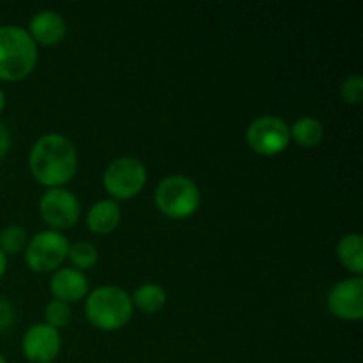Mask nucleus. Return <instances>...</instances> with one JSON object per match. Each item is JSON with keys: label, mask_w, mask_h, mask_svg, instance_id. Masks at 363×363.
<instances>
[{"label": "nucleus", "mask_w": 363, "mask_h": 363, "mask_svg": "<svg viewBox=\"0 0 363 363\" xmlns=\"http://www.w3.org/2000/svg\"><path fill=\"white\" fill-rule=\"evenodd\" d=\"M67 257L78 269H89L98 262V250L87 241H78L67 250Z\"/></svg>", "instance_id": "17"}, {"label": "nucleus", "mask_w": 363, "mask_h": 363, "mask_svg": "<svg viewBox=\"0 0 363 363\" xmlns=\"http://www.w3.org/2000/svg\"><path fill=\"white\" fill-rule=\"evenodd\" d=\"M135 305L145 314H156L167 303V293L158 284H142L131 298Z\"/></svg>", "instance_id": "16"}, {"label": "nucleus", "mask_w": 363, "mask_h": 363, "mask_svg": "<svg viewBox=\"0 0 363 363\" xmlns=\"http://www.w3.org/2000/svg\"><path fill=\"white\" fill-rule=\"evenodd\" d=\"M43 220L55 229H69L78 222L80 202L64 188H50L39 202Z\"/></svg>", "instance_id": "8"}, {"label": "nucleus", "mask_w": 363, "mask_h": 363, "mask_svg": "<svg viewBox=\"0 0 363 363\" xmlns=\"http://www.w3.org/2000/svg\"><path fill=\"white\" fill-rule=\"evenodd\" d=\"M340 262L357 277L363 273V238L360 234H347L337 245Z\"/></svg>", "instance_id": "14"}, {"label": "nucleus", "mask_w": 363, "mask_h": 363, "mask_svg": "<svg viewBox=\"0 0 363 363\" xmlns=\"http://www.w3.org/2000/svg\"><path fill=\"white\" fill-rule=\"evenodd\" d=\"M9 147H11L9 131H7V128L0 123V160H4V156L7 155Z\"/></svg>", "instance_id": "22"}, {"label": "nucleus", "mask_w": 363, "mask_h": 363, "mask_svg": "<svg viewBox=\"0 0 363 363\" xmlns=\"http://www.w3.org/2000/svg\"><path fill=\"white\" fill-rule=\"evenodd\" d=\"M14 323V311L9 301L0 298V332H6Z\"/></svg>", "instance_id": "21"}, {"label": "nucleus", "mask_w": 363, "mask_h": 363, "mask_svg": "<svg viewBox=\"0 0 363 363\" xmlns=\"http://www.w3.org/2000/svg\"><path fill=\"white\" fill-rule=\"evenodd\" d=\"M38 46L27 30L16 25L0 27V80L18 82L34 71Z\"/></svg>", "instance_id": "2"}, {"label": "nucleus", "mask_w": 363, "mask_h": 363, "mask_svg": "<svg viewBox=\"0 0 363 363\" xmlns=\"http://www.w3.org/2000/svg\"><path fill=\"white\" fill-rule=\"evenodd\" d=\"M247 142L259 155L275 156L289 145L291 128L275 116L259 117L248 126Z\"/></svg>", "instance_id": "7"}, {"label": "nucleus", "mask_w": 363, "mask_h": 363, "mask_svg": "<svg viewBox=\"0 0 363 363\" xmlns=\"http://www.w3.org/2000/svg\"><path fill=\"white\" fill-rule=\"evenodd\" d=\"M0 363H7V362H6V358L2 357V353H0Z\"/></svg>", "instance_id": "25"}, {"label": "nucleus", "mask_w": 363, "mask_h": 363, "mask_svg": "<svg viewBox=\"0 0 363 363\" xmlns=\"http://www.w3.org/2000/svg\"><path fill=\"white\" fill-rule=\"evenodd\" d=\"M156 206L169 218L183 220L194 215L201 204L197 184L184 176L165 177L156 188Z\"/></svg>", "instance_id": "4"}, {"label": "nucleus", "mask_w": 363, "mask_h": 363, "mask_svg": "<svg viewBox=\"0 0 363 363\" xmlns=\"http://www.w3.org/2000/svg\"><path fill=\"white\" fill-rule=\"evenodd\" d=\"M133 301L130 294L121 287H99L89 294L85 301V314L92 326L105 332H116L123 328L131 318Z\"/></svg>", "instance_id": "3"}, {"label": "nucleus", "mask_w": 363, "mask_h": 363, "mask_svg": "<svg viewBox=\"0 0 363 363\" xmlns=\"http://www.w3.org/2000/svg\"><path fill=\"white\" fill-rule=\"evenodd\" d=\"M69 243L57 230H45L32 238L25 250V261L32 272L46 273L57 269L67 257Z\"/></svg>", "instance_id": "6"}, {"label": "nucleus", "mask_w": 363, "mask_h": 363, "mask_svg": "<svg viewBox=\"0 0 363 363\" xmlns=\"http://www.w3.org/2000/svg\"><path fill=\"white\" fill-rule=\"evenodd\" d=\"M145 181H147L145 167L131 156L113 160L103 174L105 190L119 201H128V199L135 197L144 188Z\"/></svg>", "instance_id": "5"}, {"label": "nucleus", "mask_w": 363, "mask_h": 363, "mask_svg": "<svg viewBox=\"0 0 363 363\" xmlns=\"http://www.w3.org/2000/svg\"><path fill=\"white\" fill-rule=\"evenodd\" d=\"M4 106H6V96H4V91L0 89V112L4 110Z\"/></svg>", "instance_id": "24"}, {"label": "nucleus", "mask_w": 363, "mask_h": 363, "mask_svg": "<svg viewBox=\"0 0 363 363\" xmlns=\"http://www.w3.org/2000/svg\"><path fill=\"white\" fill-rule=\"evenodd\" d=\"M87 279L84 273L73 268L57 269L50 280V291L53 296L64 303H73L87 294Z\"/></svg>", "instance_id": "11"}, {"label": "nucleus", "mask_w": 363, "mask_h": 363, "mask_svg": "<svg viewBox=\"0 0 363 363\" xmlns=\"http://www.w3.org/2000/svg\"><path fill=\"white\" fill-rule=\"evenodd\" d=\"M325 137V128L315 117H301L291 128V138L301 147H318Z\"/></svg>", "instance_id": "15"}, {"label": "nucleus", "mask_w": 363, "mask_h": 363, "mask_svg": "<svg viewBox=\"0 0 363 363\" xmlns=\"http://www.w3.org/2000/svg\"><path fill=\"white\" fill-rule=\"evenodd\" d=\"M45 319H46V325L52 326V328L59 330L64 328V326L69 325L71 321V311L67 307V303L59 300H53L46 305L45 308Z\"/></svg>", "instance_id": "19"}, {"label": "nucleus", "mask_w": 363, "mask_h": 363, "mask_svg": "<svg viewBox=\"0 0 363 363\" xmlns=\"http://www.w3.org/2000/svg\"><path fill=\"white\" fill-rule=\"evenodd\" d=\"M66 35V21L55 11H39L30 20V38L34 43L53 46Z\"/></svg>", "instance_id": "12"}, {"label": "nucleus", "mask_w": 363, "mask_h": 363, "mask_svg": "<svg viewBox=\"0 0 363 363\" xmlns=\"http://www.w3.org/2000/svg\"><path fill=\"white\" fill-rule=\"evenodd\" d=\"M121 222L119 204L113 201H99L89 209L87 225L96 234H110Z\"/></svg>", "instance_id": "13"}, {"label": "nucleus", "mask_w": 363, "mask_h": 363, "mask_svg": "<svg viewBox=\"0 0 363 363\" xmlns=\"http://www.w3.org/2000/svg\"><path fill=\"white\" fill-rule=\"evenodd\" d=\"M6 269H7V255L4 254L2 250H0V279H2V277H4Z\"/></svg>", "instance_id": "23"}, {"label": "nucleus", "mask_w": 363, "mask_h": 363, "mask_svg": "<svg viewBox=\"0 0 363 363\" xmlns=\"http://www.w3.org/2000/svg\"><path fill=\"white\" fill-rule=\"evenodd\" d=\"M27 245V233L20 225H9L0 233V250L4 254H16Z\"/></svg>", "instance_id": "18"}, {"label": "nucleus", "mask_w": 363, "mask_h": 363, "mask_svg": "<svg viewBox=\"0 0 363 363\" xmlns=\"http://www.w3.org/2000/svg\"><path fill=\"white\" fill-rule=\"evenodd\" d=\"M32 176L48 188H60L73 179L78 169L74 145L62 135H45L30 151Z\"/></svg>", "instance_id": "1"}, {"label": "nucleus", "mask_w": 363, "mask_h": 363, "mask_svg": "<svg viewBox=\"0 0 363 363\" xmlns=\"http://www.w3.org/2000/svg\"><path fill=\"white\" fill-rule=\"evenodd\" d=\"M328 308L337 318L358 321L363 318V279L353 277L335 284L328 294Z\"/></svg>", "instance_id": "9"}, {"label": "nucleus", "mask_w": 363, "mask_h": 363, "mask_svg": "<svg viewBox=\"0 0 363 363\" xmlns=\"http://www.w3.org/2000/svg\"><path fill=\"white\" fill-rule=\"evenodd\" d=\"M340 94H342L344 101L351 103V105H358L363 99V78L362 74H353V77L346 78L340 87Z\"/></svg>", "instance_id": "20"}, {"label": "nucleus", "mask_w": 363, "mask_h": 363, "mask_svg": "<svg viewBox=\"0 0 363 363\" xmlns=\"http://www.w3.org/2000/svg\"><path fill=\"white\" fill-rule=\"evenodd\" d=\"M25 358L32 363H50L60 351L59 330L45 325H34L27 330L21 342Z\"/></svg>", "instance_id": "10"}]
</instances>
